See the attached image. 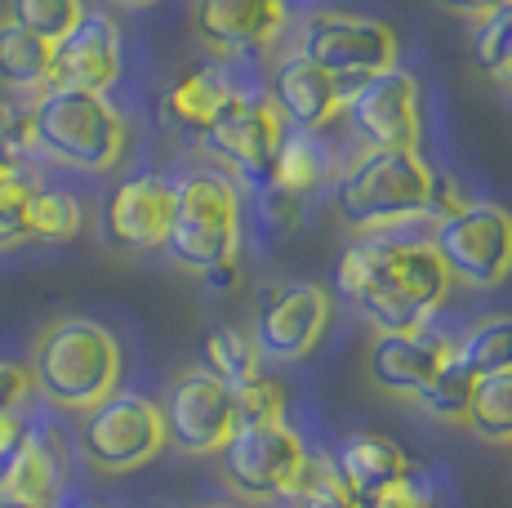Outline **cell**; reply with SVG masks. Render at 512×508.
<instances>
[{
	"label": "cell",
	"mask_w": 512,
	"mask_h": 508,
	"mask_svg": "<svg viewBox=\"0 0 512 508\" xmlns=\"http://www.w3.org/2000/svg\"><path fill=\"white\" fill-rule=\"evenodd\" d=\"M85 228V205L63 188H36L27 201V237L32 241H72Z\"/></svg>",
	"instance_id": "26"
},
{
	"label": "cell",
	"mask_w": 512,
	"mask_h": 508,
	"mask_svg": "<svg viewBox=\"0 0 512 508\" xmlns=\"http://www.w3.org/2000/svg\"><path fill=\"white\" fill-rule=\"evenodd\" d=\"M299 54L312 58L334 81L361 85V81H370V76L397 67L401 41L379 18L348 14V9H317V14L303 23Z\"/></svg>",
	"instance_id": "8"
},
{
	"label": "cell",
	"mask_w": 512,
	"mask_h": 508,
	"mask_svg": "<svg viewBox=\"0 0 512 508\" xmlns=\"http://www.w3.org/2000/svg\"><path fill=\"white\" fill-rule=\"evenodd\" d=\"M254 197H259V223H263V232H268V237H290V232L303 223V201L290 197V192L263 183Z\"/></svg>",
	"instance_id": "34"
},
{
	"label": "cell",
	"mask_w": 512,
	"mask_h": 508,
	"mask_svg": "<svg viewBox=\"0 0 512 508\" xmlns=\"http://www.w3.org/2000/svg\"><path fill=\"white\" fill-rule=\"evenodd\" d=\"M210 508H223V504H210Z\"/></svg>",
	"instance_id": "41"
},
{
	"label": "cell",
	"mask_w": 512,
	"mask_h": 508,
	"mask_svg": "<svg viewBox=\"0 0 512 508\" xmlns=\"http://www.w3.org/2000/svg\"><path fill=\"white\" fill-rule=\"evenodd\" d=\"M428 246L450 281L468 290H499L512 277V214L495 201H468L459 214L432 223Z\"/></svg>",
	"instance_id": "7"
},
{
	"label": "cell",
	"mask_w": 512,
	"mask_h": 508,
	"mask_svg": "<svg viewBox=\"0 0 512 508\" xmlns=\"http://www.w3.org/2000/svg\"><path fill=\"white\" fill-rule=\"evenodd\" d=\"M299 5H308V0H299Z\"/></svg>",
	"instance_id": "42"
},
{
	"label": "cell",
	"mask_w": 512,
	"mask_h": 508,
	"mask_svg": "<svg viewBox=\"0 0 512 508\" xmlns=\"http://www.w3.org/2000/svg\"><path fill=\"white\" fill-rule=\"evenodd\" d=\"M192 23L219 58H254L281 36L285 0H196Z\"/></svg>",
	"instance_id": "16"
},
{
	"label": "cell",
	"mask_w": 512,
	"mask_h": 508,
	"mask_svg": "<svg viewBox=\"0 0 512 508\" xmlns=\"http://www.w3.org/2000/svg\"><path fill=\"white\" fill-rule=\"evenodd\" d=\"M27 130L36 156L81 174L116 170L130 148V125L107 103V94L63 90V85L36 90V99L27 103Z\"/></svg>",
	"instance_id": "2"
},
{
	"label": "cell",
	"mask_w": 512,
	"mask_h": 508,
	"mask_svg": "<svg viewBox=\"0 0 512 508\" xmlns=\"http://www.w3.org/2000/svg\"><path fill=\"white\" fill-rule=\"evenodd\" d=\"M326 148L317 143V134H303V130H285L277 161H272V188L290 192V197L308 201L312 192L326 183Z\"/></svg>",
	"instance_id": "24"
},
{
	"label": "cell",
	"mask_w": 512,
	"mask_h": 508,
	"mask_svg": "<svg viewBox=\"0 0 512 508\" xmlns=\"http://www.w3.org/2000/svg\"><path fill=\"white\" fill-rule=\"evenodd\" d=\"M285 130H290V125H285V116L277 112V103H272L268 94L241 90L196 143H201L214 161L228 165L250 192H259L263 183L272 179V161H277Z\"/></svg>",
	"instance_id": "10"
},
{
	"label": "cell",
	"mask_w": 512,
	"mask_h": 508,
	"mask_svg": "<svg viewBox=\"0 0 512 508\" xmlns=\"http://www.w3.org/2000/svg\"><path fill=\"white\" fill-rule=\"evenodd\" d=\"M441 5L455 9V14L486 18V14H495V9H512V0H441Z\"/></svg>",
	"instance_id": "38"
},
{
	"label": "cell",
	"mask_w": 512,
	"mask_h": 508,
	"mask_svg": "<svg viewBox=\"0 0 512 508\" xmlns=\"http://www.w3.org/2000/svg\"><path fill=\"white\" fill-rule=\"evenodd\" d=\"M446 361H450V339L432 335V330L423 326V330H401V335H379L370 344L366 370L383 393L415 402V393Z\"/></svg>",
	"instance_id": "19"
},
{
	"label": "cell",
	"mask_w": 512,
	"mask_h": 508,
	"mask_svg": "<svg viewBox=\"0 0 512 508\" xmlns=\"http://www.w3.org/2000/svg\"><path fill=\"white\" fill-rule=\"evenodd\" d=\"M450 353H455V361L472 379L508 375L512 370V312H499V317H486V321H477V326H468L464 335L450 344Z\"/></svg>",
	"instance_id": "23"
},
{
	"label": "cell",
	"mask_w": 512,
	"mask_h": 508,
	"mask_svg": "<svg viewBox=\"0 0 512 508\" xmlns=\"http://www.w3.org/2000/svg\"><path fill=\"white\" fill-rule=\"evenodd\" d=\"M121 344L103 321L63 317L41 330L32 348V388L58 410H90L121 384Z\"/></svg>",
	"instance_id": "3"
},
{
	"label": "cell",
	"mask_w": 512,
	"mask_h": 508,
	"mask_svg": "<svg viewBox=\"0 0 512 508\" xmlns=\"http://www.w3.org/2000/svg\"><path fill=\"white\" fill-rule=\"evenodd\" d=\"M27 397H32V370L0 357V415H18Z\"/></svg>",
	"instance_id": "36"
},
{
	"label": "cell",
	"mask_w": 512,
	"mask_h": 508,
	"mask_svg": "<svg viewBox=\"0 0 512 508\" xmlns=\"http://www.w3.org/2000/svg\"><path fill=\"white\" fill-rule=\"evenodd\" d=\"M32 130H27V107L0 99V179L32 165Z\"/></svg>",
	"instance_id": "33"
},
{
	"label": "cell",
	"mask_w": 512,
	"mask_h": 508,
	"mask_svg": "<svg viewBox=\"0 0 512 508\" xmlns=\"http://www.w3.org/2000/svg\"><path fill=\"white\" fill-rule=\"evenodd\" d=\"M161 419H165V446H174L183 455H219L236 428L232 388L214 370L192 366L170 384Z\"/></svg>",
	"instance_id": "12"
},
{
	"label": "cell",
	"mask_w": 512,
	"mask_h": 508,
	"mask_svg": "<svg viewBox=\"0 0 512 508\" xmlns=\"http://www.w3.org/2000/svg\"><path fill=\"white\" fill-rule=\"evenodd\" d=\"M294 500H299V508H366V500H357V495L343 486V477L334 473L330 459H312V468Z\"/></svg>",
	"instance_id": "32"
},
{
	"label": "cell",
	"mask_w": 512,
	"mask_h": 508,
	"mask_svg": "<svg viewBox=\"0 0 512 508\" xmlns=\"http://www.w3.org/2000/svg\"><path fill=\"white\" fill-rule=\"evenodd\" d=\"M236 277H241V272H236V263H219V268L201 272V281L214 290V295H228V290L236 286Z\"/></svg>",
	"instance_id": "39"
},
{
	"label": "cell",
	"mask_w": 512,
	"mask_h": 508,
	"mask_svg": "<svg viewBox=\"0 0 512 508\" xmlns=\"http://www.w3.org/2000/svg\"><path fill=\"white\" fill-rule=\"evenodd\" d=\"M472 388H477V379H472L468 370L455 361V353H450L446 366H441L437 375L415 393V406L428 419H437V424H464L468 406H472Z\"/></svg>",
	"instance_id": "27"
},
{
	"label": "cell",
	"mask_w": 512,
	"mask_h": 508,
	"mask_svg": "<svg viewBox=\"0 0 512 508\" xmlns=\"http://www.w3.org/2000/svg\"><path fill=\"white\" fill-rule=\"evenodd\" d=\"M468 201H472V197L464 192V183H459L455 174H437V170H432V183H428V210H423V219L441 223V219H450V214L464 210Z\"/></svg>",
	"instance_id": "35"
},
{
	"label": "cell",
	"mask_w": 512,
	"mask_h": 508,
	"mask_svg": "<svg viewBox=\"0 0 512 508\" xmlns=\"http://www.w3.org/2000/svg\"><path fill=\"white\" fill-rule=\"evenodd\" d=\"M472 58L481 72L512 90V9H495L481 18L477 36H472Z\"/></svg>",
	"instance_id": "30"
},
{
	"label": "cell",
	"mask_w": 512,
	"mask_h": 508,
	"mask_svg": "<svg viewBox=\"0 0 512 508\" xmlns=\"http://www.w3.org/2000/svg\"><path fill=\"white\" fill-rule=\"evenodd\" d=\"M464 424L481 437V442H490V446H512V370H508V375H486V379H477Z\"/></svg>",
	"instance_id": "25"
},
{
	"label": "cell",
	"mask_w": 512,
	"mask_h": 508,
	"mask_svg": "<svg viewBox=\"0 0 512 508\" xmlns=\"http://www.w3.org/2000/svg\"><path fill=\"white\" fill-rule=\"evenodd\" d=\"M330 326V295L317 281H277L259 290L254 344L263 361H303Z\"/></svg>",
	"instance_id": "11"
},
{
	"label": "cell",
	"mask_w": 512,
	"mask_h": 508,
	"mask_svg": "<svg viewBox=\"0 0 512 508\" xmlns=\"http://www.w3.org/2000/svg\"><path fill=\"white\" fill-rule=\"evenodd\" d=\"M334 277H339L343 299H352V308L379 335L423 330L450 295V272L437 250L428 241L397 237V228L366 232L361 241H352Z\"/></svg>",
	"instance_id": "1"
},
{
	"label": "cell",
	"mask_w": 512,
	"mask_h": 508,
	"mask_svg": "<svg viewBox=\"0 0 512 508\" xmlns=\"http://www.w3.org/2000/svg\"><path fill=\"white\" fill-rule=\"evenodd\" d=\"M81 451L103 473H134V468L152 464L165 451L161 406L143 393H121L116 388L112 397L85 410Z\"/></svg>",
	"instance_id": "9"
},
{
	"label": "cell",
	"mask_w": 512,
	"mask_h": 508,
	"mask_svg": "<svg viewBox=\"0 0 512 508\" xmlns=\"http://www.w3.org/2000/svg\"><path fill=\"white\" fill-rule=\"evenodd\" d=\"M49 63H54V45L27 32V27H18L14 18H0V85L32 94L45 90Z\"/></svg>",
	"instance_id": "22"
},
{
	"label": "cell",
	"mask_w": 512,
	"mask_h": 508,
	"mask_svg": "<svg viewBox=\"0 0 512 508\" xmlns=\"http://www.w3.org/2000/svg\"><path fill=\"white\" fill-rule=\"evenodd\" d=\"M432 165L415 148H366L334 179V210L352 232H392L423 219Z\"/></svg>",
	"instance_id": "4"
},
{
	"label": "cell",
	"mask_w": 512,
	"mask_h": 508,
	"mask_svg": "<svg viewBox=\"0 0 512 508\" xmlns=\"http://www.w3.org/2000/svg\"><path fill=\"white\" fill-rule=\"evenodd\" d=\"M125 45H121V27L107 14H90L85 9L81 23L54 41V63H49V85L63 90H85V94H107L121 81L125 67Z\"/></svg>",
	"instance_id": "14"
},
{
	"label": "cell",
	"mask_w": 512,
	"mask_h": 508,
	"mask_svg": "<svg viewBox=\"0 0 512 508\" xmlns=\"http://www.w3.org/2000/svg\"><path fill=\"white\" fill-rule=\"evenodd\" d=\"M343 116L352 121L357 139L366 148H415L419 152V81L406 67L370 76L343 103Z\"/></svg>",
	"instance_id": "13"
},
{
	"label": "cell",
	"mask_w": 512,
	"mask_h": 508,
	"mask_svg": "<svg viewBox=\"0 0 512 508\" xmlns=\"http://www.w3.org/2000/svg\"><path fill=\"white\" fill-rule=\"evenodd\" d=\"M165 254L183 272H210L219 263H236L241 254V192L236 179L219 170H192L174 183V219Z\"/></svg>",
	"instance_id": "5"
},
{
	"label": "cell",
	"mask_w": 512,
	"mask_h": 508,
	"mask_svg": "<svg viewBox=\"0 0 512 508\" xmlns=\"http://www.w3.org/2000/svg\"><path fill=\"white\" fill-rule=\"evenodd\" d=\"M366 508H432V500H428V491H423L415 477H406V482H397V486H388V491L370 495Z\"/></svg>",
	"instance_id": "37"
},
{
	"label": "cell",
	"mask_w": 512,
	"mask_h": 508,
	"mask_svg": "<svg viewBox=\"0 0 512 508\" xmlns=\"http://www.w3.org/2000/svg\"><path fill=\"white\" fill-rule=\"evenodd\" d=\"M268 99L277 103V112L285 116L290 130L303 134H321L334 116L343 112V90L330 72H321L312 58H303L299 50L285 54L277 67H272V85Z\"/></svg>",
	"instance_id": "17"
},
{
	"label": "cell",
	"mask_w": 512,
	"mask_h": 508,
	"mask_svg": "<svg viewBox=\"0 0 512 508\" xmlns=\"http://www.w3.org/2000/svg\"><path fill=\"white\" fill-rule=\"evenodd\" d=\"M205 370H214V375H219L228 388L245 384L250 375H259L263 357H259L254 335H250V330H236V326L210 330V339H205Z\"/></svg>",
	"instance_id": "28"
},
{
	"label": "cell",
	"mask_w": 512,
	"mask_h": 508,
	"mask_svg": "<svg viewBox=\"0 0 512 508\" xmlns=\"http://www.w3.org/2000/svg\"><path fill=\"white\" fill-rule=\"evenodd\" d=\"M116 5H130V9H143V5H156V0H116Z\"/></svg>",
	"instance_id": "40"
},
{
	"label": "cell",
	"mask_w": 512,
	"mask_h": 508,
	"mask_svg": "<svg viewBox=\"0 0 512 508\" xmlns=\"http://www.w3.org/2000/svg\"><path fill=\"white\" fill-rule=\"evenodd\" d=\"M236 424H259V419H285V384L272 379L268 370L250 375L245 384L232 388Z\"/></svg>",
	"instance_id": "31"
},
{
	"label": "cell",
	"mask_w": 512,
	"mask_h": 508,
	"mask_svg": "<svg viewBox=\"0 0 512 508\" xmlns=\"http://www.w3.org/2000/svg\"><path fill=\"white\" fill-rule=\"evenodd\" d=\"M236 94H241V85H232V76L223 72V67L196 63V67H187V72H179L170 85H165L161 116H165V125H174V130L201 139Z\"/></svg>",
	"instance_id": "20"
},
{
	"label": "cell",
	"mask_w": 512,
	"mask_h": 508,
	"mask_svg": "<svg viewBox=\"0 0 512 508\" xmlns=\"http://www.w3.org/2000/svg\"><path fill=\"white\" fill-rule=\"evenodd\" d=\"M219 459L228 486L245 500H294L312 468L308 446L285 419L236 424Z\"/></svg>",
	"instance_id": "6"
},
{
	"label": "cell",
	"mask_w": 512,
	"mask_h": 508,
	"mask_svg": "<svg viewBox=\"0 0 512 508\" xmlns=\"http://www.w3.org/2000/svg\"><path fill=\"white\" fill-rule=\"evenodd\" d=\"M330 464L357 500H370V495L388 491V486H397V482L410 477L406 451L383 433H348Z\"/></svg>",
	"instance_id": "21"
},
{
	"label": "cell",
	"mask_w": 512,
	"mask_h": 508,
	"mask_svg": "<svg viewBox=\"0 0 512 508\" xmlns=\"http://www.w3.org/2000/svg\"><path fill=\"white\" fill-rule=\"evenodd\" d=\"M63 500V437L27 428L0 473V508H58Z\"/></svg>",
	"instance_id": "18"
},
{
	"label": "cell",
	"mask_w": 512,
	"mask_h": 508,
	"mask_svg": "<svg viewBox=\"0 0 512 508\" xmlns=\"http://www.w3.org/2000/svg\"><path fill=\"white\" fill-rule=\"evenodd\" d=\"M85 14V0H9V14L18 27L36 32L41 41H63Z\"/></svg>",
	"instance_id": "29"
},
{
	"label": "cell",
	"mask_w": 512,
	"mask_h": 508,
	"mask_svg": "<svg viewBox=\"0 0 512 508\" xmlns=\"http://www.w3.org/2000/svg\"><path fill=\"white\" fill-rule=\"evenodd\" d=\"M174 219V183L161 174H134L116 183L103 205V232L121 250H161Z\"/></svg>",
	"instance_id": "15"
}]
</instances>
